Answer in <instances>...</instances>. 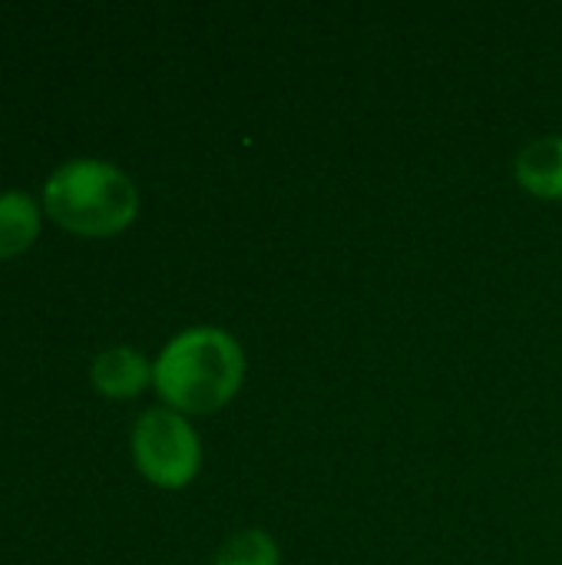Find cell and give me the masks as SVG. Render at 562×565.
Segmentation results:
<instances>
[{"label":"cell","instance_id":"cell-7","mask_svg":"<svg viewBox=\"0 0 562 565\" xmlns=\"http://www.w3.org/2000/svg\"><path fill=\"white\" fill-rule=\"evenodd\" d=\"M212 565H282V556H278V546L268 533L242 530L219 546Z\"/></svg>","mask_w":562,"mask_h":565},{"label":"cell","instance_id":"cell-3","mask_svg":"<svg viewBox=\"0 0 562 565\" xmlns=\"http://www.w3.org/2000/svg\"><path fill=\"white\" fill-rule=\"evenodd\" d=\"M132 457L139 473L166 490H179L195 480L202 450L195 430L176 411H146L132 430Z\"/></svg>","mask_w":562,"mask_h":565},{"label":"cell","instance_id":"cell-1","mask_svg":"<svg viewBox=\"0 0 562 565\" xmlns=\"http://www.w3.org/2000/svg\"><path fill=\"white\" fill-rule=\"evenodd\" d=\"M245 381L242 344L219 328H189L176 334L152 364L159 397L182 414H212L225 407Z\"/></svg>","mask_w":562,"mask_h":565},{"label":"cell","instance_id":"cell-6","mask_svg":"<svg viewBox=\"0 0 562 565\" xmlns=\"http://www.w3.org/2000/svg\"><path fill=\"white\" fill-rule=\"evenodd\" d=\"M40 212L30 195L3 192L0 195V258H13L36 238Z\"/></svg>","mask_w":562,"mask_h":565},{"label":"cell","instance_id":"cell-2","mask_svg":"<svg viewBox=\"0 0 562 565\" xmlns=\"http://www.w3.org/2000/svg\"><path fill=\"white\" fill-rule=\"evenodd\" d=\"M43 205L53 222L76 235H116L139 212L132 179L99 159H73L60 166L43 189Z\"/></svg>","mask_w":562,"mask_h":565},{"label":"cell","instance_id":"cell-4","mask_svg":"<svg viewBox=\"0 0 562 565\" xmlns=\"http://www.w3.org/2000/svg\"><path fill=\"white\" fill-rule=\"evenodd\" d=\"M93 387L113 401H123V397H132L139 394L149 381H152V367L149 361L132 351V348H109L103 351L96 361H93Z\"/></svg>","mask_w":562,"mask_h":565},{"label":"cell","instance_id":"cell-5","mask_svg":"<svg viewBox=\"0 0 562 565\" xmlns=\"http://www.w3.org/2000/svg\"><path fill=\"white\" fill-rule=\"evenodd\" d=\"M517 182L537 199H562V136H540L520 149Z\"/></svg>","mask_w":562,"mask_h":565}]
</instances>
